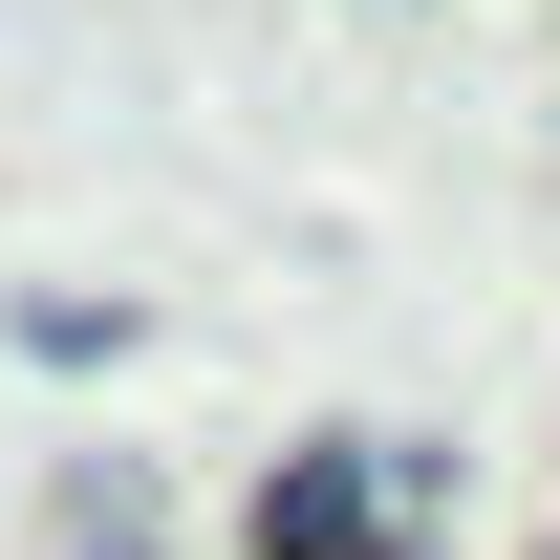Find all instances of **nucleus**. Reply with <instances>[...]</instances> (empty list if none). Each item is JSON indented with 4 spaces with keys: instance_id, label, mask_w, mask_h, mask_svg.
Here are the masks:
<instances>
[{
    "instance_id": "f257e3e1",
    "label": "nucleus",
    "mask_w": 560,
    "mask_h": 560,
    "mask_svg": "<svg viewBox=\"0 0 560 560\" xmlns=\"http://www.w3.org/2000/svg\"><path fill=\"white\" fill-rule=\"evenodd\" d=\"M410 453H280L259 475V560H388V517H410Z\"/></svg>"
},
{
    "instance_id": "f03ea898",
    "label": "nucleus",
    "mask_w": 560,
    "mask_h": 560,
    "mask_svg": "<svg viewBox=\"0 0 560 560\" xmlns=\"http://www.w3.org/2000/svg\"><path fill=\"white\" fill-rule=\"evenodd\" d=\"M66 539H86V560H151V495L108 475V453H86V475H66Z\"/></svg>"
}]
</instances>
